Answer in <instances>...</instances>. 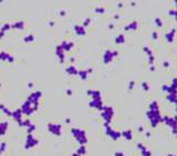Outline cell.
Here are the masks:
<instances>
[{"label": "cell", "instance_id": "6", "mask_svg": "<svg viewBox=\"0 0 177 156\" xmlns=\"http://www.w3.org/2000/svg\"><path fill=\"white\" fill-rule=\"evenodd\" d=\"M155 23H156V26H157V27H162V26H163V22H162V20L158 19V18H156V19H155Z\"/></svg>", "mask_w": 177, "mask_h": 156}, {"label": "cell", "instance_id": "10", "mask_svg": "<svg viewBox=\"0 0 177 156\" xmlns=\"http://www.w3.org/2000/svg\"><path fill=\"white\" fill-rule=\"evenodd\" d=\"M124 135L127 140H131V132H126V133H124Z\"/></svg>", "mask_w": 177, "mask_h": 156}, {"label": "cell", "instance_id": "2", "mask_svg": "<svg viewBox=\"0 0 177 156\" xmlns=\"http://www.w3.org/2000/svg\"><path fill=\"white\" fill-rule=\"evenodd\" d=\"M162 122H164L166 125H168V126L172 127V128H174V127L177 125V122L174 120V117L165 116V117H163V119H162Z\"/></svg>", "mask_w": 177, "mask_h": 156}, {"label": "cell", "instance_id": "13", "mask_svg": "<svg viewBox=\"0 0 177 156\" xmlns=\"http://www.w3.org/2000/svg\"><path fill=\"white\" fill-rule=\"evenodd\" d=\"M172 131H173V133H174L175 135H176V134H177V125L174 127V128H172Z\"/></svg>", "mask_w": 177, "mask_h": 156}, {"label": "cell", "instance_id": "3", "mask_svg": "<svg viewBox=\"0 0 177 156\" xmlns=\"http://www.w3.org/2000/svg\"><path fill=\"white\" fill-rule=\"evenodd\" d=\"M175 33H176V30L175 29H172V31H169L168 33L165 34V39L167 42H173L175 39Z\"/></svg>", "mask_w": 177, "mask_h": 156}, {"label": "cell", "instance_id": "7", "mask_svg": "<svg viewBox=\"0 0 177 156\" xmlns=\"http://www.w3.org/2000/svg\"><path fill=\"white\" fill-rule=\"evenodd\" d=\"M172 86H174L175 89H177V78H174L172 80Z\"/></svg>", "mask_w": 177, "mask_h": 156}, {"label": "cell", "instance_id": "15", "mask_svg": "<svg viewBox=\"0 0 177 156\" xmlns=\"http://www.w3.org/2000/svg\"><path fill=\"white\" fill-rule=\"evenodd\" d=\"M175 7H176V9H177V1H175Z\"/></svg>", "mask_w": 177, "mask_h": 156}, {"label": "cell", "instance_id": "9", "mask_svg": "<svg viewBox=\"0 0 177 156\" xmlns=\"http://www.w3.org/2000/svg\"><path fill=\"white\" fill-rule=\"evenodd\" d=\"M142 154H143V156H151V152H148L147 150H145L142 152Z\"/></svg>", "mask_w": 177, "mask_h": 156}, {"label": "cell", "instance_id": "5", "mask_svg": "<svg viewBox=\"0 0 177 156\" xmlns=\"http://www.w3.org/2000/svg\"><path fill=\"white\" fill-rule=\"evenodd\" d=\"M158 109H159V107H158V103L156 101H153L149 104V110L151 111H159Z\"/></svg>", "mask_w": 177, "mask_h": 156}, {"label": "cell", "instance_id": "16", "mask_svg": "<svg viewBox=\"0 0 177 156\" xmlns=\"http://www.w3.org/2000/svg\"><path fill=\"white\" fill-rule=\"evenodd\" d=\"M167 156H176V155H174V154H169V155H167Z\"/></svg>", "mask_w": 177, "mask_h": 156}, {"label": "cell", "instance_id": "14", "mask_svg": "<svg viewBox=\"0 0 177 156\" xmlns=\"http://www.w3.org/2000/svg\"><path fill=\"white\" fill-rule=\"evenodd\" d=\"M164 67H166V68L169 67V62H164Z\"/></svg>", "mask_w": 177, "mask_h": 156}, {"label": "cell", "instance_id": "8", "mask_svg": "<svg viewBox=\"0 0 177 156\" xmlns=\"http://www.w3.org/2000/svg\"><path fill=\"white\" fill-rule=\"evenodd\" d=\"M142 86H143V89H144L145 91H148V90H149V88H148V85L146 82H143V83H142Z\"/></svg>", "mask_w": 177, "mask_h": 156}, {"label": "cell", "instance_id": "11", "mask_svg": "<svg viewBox=\"0 0 177 156\" xmlns=\"http://www.w3.org/2000/svg\"><path fill=\"white\" fill-rule=\"evenodd\" d=\"M173 17H175V19H176V22H177V9L176 10H173Z\"/></svg>", "mask_w": 177, "mask_h": 156}, {"label": "cell", "instance_id": "1", "mask_svg": "<svg viewBox=\"0 0 177 156\" xmlns=\"http://www.w3.org/2000/svg\"><path fill=\"white\" fill-rule=\"evenodd\" d=\"M147 116H148V120L151 122L152 126L153 127H156L157 126V124L159 122H162V116H161V113H159V111H148L147 112Z\"/></svg>", "mask_w": 177, "mask_h": 156}, {"label": "cell", "instance_id": "12", "mask_svg": "<svg viewBox=\"0 0 177 156\" xmlns=\"http://www.w3.org/2000/svg\"><path fill=\"white\" fill-rule=\"evenodd\" d=\"M152 36H153V39H154V40L157 39V33H156V32H153V33H152Z\"/></svg>", "mask_w": 177, "mask_h": 156}, {"label": "cell", "instance_id": "4", "mask_svg": "<svg viewBox=\"0 0 177 156\" xmlns=\"http://www.w3.org/2000/svg\"><path fill=\"white\" fill-rule=\"evenodd\" d=\"M167 100L171 103L177 104V95H173V94H167Z\"/></svg>", "mask_w": 177, "mask_h": 156}]
</instances>
